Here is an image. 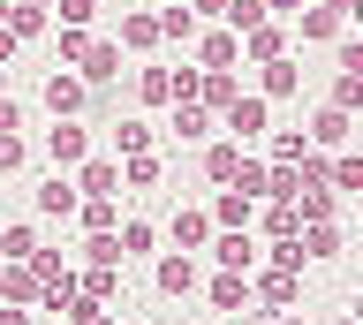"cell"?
<instances>
[{
	"label": "cell",
	"mask_w": 363,
	"mask_h": 325,
	"mask_svg": "<svg viewBox=\"0 0 363 325\" xmlns=\"http://www.w3.org/2000/svg\"><path fill=\"white\" fill-rule=\"evenodd\" d=\"M45 152H53V166H76L91 152V137L76 129V121H53V129H45Z\"/></svg>",
	"instance_id": "obj_1"
},
{
	"label": "cell",
	"mask_w": 363,
	"mask_h": 325,
	"mask_svg": "<svg viewBox=\"0 0 363 325\" xmlns=\"http://www.w3.org/2000/svg\"><path fill=\"white\" fill-rule=\"evenodd\" d=\"M106 76H121V46L113 38H91L84 46V84H106Z\"/></svg>",
	"instance_id": "obj_2"
},
{
	"label": "cell",
	"mask_w": 363,
	"mask_h": 325,
	"mask_svg": "<svg viewBox=\"0 0 363 325\" xmlns=\"http://www.w3.org/2000/svg\"><path fill=\"white\" fill-rule=\"evenodd\" d=\"M280 46H288V30L272 23V16H265V23H257V30L242 38V53H250V61H280Z\"/></svg>",
	"instance_id": "obj_3"
},
{
	"label": "cell",
	"mask_w": 363,
	"mask_h": 325,
	"mask_svg": "<svg viewBox=\"0 0 363 325\" xmlns=\"http://www.w3.org/2000/svg\"><path fill=\"white\" fill-rule=\"evenodd\" d=\"M45 106L53 114H76L84 106V76H45Z\"/></svg>",
	"instance_id": "obj_4"
},
{
	"label": "cell",
	"mask_w": 363,
	"mask_h": 325,
	"mask_svg": "<svg viewBox=\"0 0 363 325\" xmlns=\"http://www.w3.org/2000/svg\"><path fill=\"white\" fill-rule=\"evenodd\" d=\"M227 129H235V137H257V129H265V98H257V91L235 98V106H227Z\"/></svg>",
	"instance_id": "obj_5"
},
{
	"label": "cell",
	"mask_w": 363,
	"mask_h": 325,
	"mask_svg": "<svg viewBox=\"0 0 363 325\" xmlns=\"http://www.w3.org/2000/svg\"><path fill=\"white\" fill-rule=\"evenodd\" d=\"M235 53H242V38H235V30H212V38H204V69L227 76V69H235Z\"/></svg>",
	"instance_id": "obj_6"
},
{
	"label": "cell",
	"mask_w": 363,
	"mask_h": 325,
	"mask_svg": "<svg viewBox=\"0 0 363 325\" xmlns=\"http://www.w3.org/2000/svg\"><path fill=\"white\" fill-rule=\"evenodd\" d=\"M212 250H220V265H227V273H250V257H257V242H250V234H220Z\"/></svg>",
	"instance_id": "obj_7"
},
{
	"label": "cell",
	"mask_w": 363,
	"mask_h": 325,
	"mask_svg": "<svg viewBox=\"0 0 363 325\" xmlns=\"http://www.w3.org/2000/svg\"><path fill=\"white\" fill-rule=\"evenodd\" d=\"M212 219H220L227 234H242V227H250V197H242V189H227L220 205H212Z\"/></svg>",
	"instance_id": "obj_8"
},
{
	"label": "cell",
	"mask_w": 363,
	"mask_h": 325,
	"mask_svg": "<svg viewBox=\"0 0 363 325\" xmlns=\"http://www.w3.org/2000/svg\"><path fill=\"white\" fill-rule=\"evenodd\" d=\"M38 212H45V219H61V212H76V182H61V174H53V182L38 189Z\"/></svg>",
	"instance_id": "obj_9"
},
{
	"label": "cell",
	"mask_w": 363,
	"mask_h": 325,
	"mask_svg": "<svg viewBox=\"0 0 363 325\" xmlns=\"http://www.w3.org/2000/svg\"><path fill=\"white\" fill-rule=\"evenodd\" d=\"M159 287H167V295H189V287H197V265H189V257H167V265H159Z\"/></svg>",
	"instance_id": "obj_10"
},
{
	"label": "cell",
	"mask_w": 363,
	"mask_h": 325,
	"mask_svg": "<svg viewBox=\"0 0 363 325\" xmlns=\"http://www.w3.org/2000/svg\"><path fill=\"white\" fill-rule=\"evenodd\" d=\"M340 23H348L340 8H303V38H340Z\"/></svg>",
	"instance_id": "obj_11"
},
{
	"label": "cell",
	"mask_w": 363,
	"mask_h": 325,
	"mask_svg": "<svg viewBox=\"0 0 363 325\" xmlns=\"http://www.w3.org/2000/svg\"><path fill=\"white\" fill-rule=\"evenodd\" d=\"M113 182H121V166H113V159H91L76 189H91V197H113Z\"/></svg>",
	"instance_id": "obj_12"
},
{
	"label": "cell",
	"mask_w": 363,
	"mask_h": 325,
	"mask_svg": "<svg viewBox=\"0 0 363 325\" xmlns=\"http://www.w3.org/2000/svg\"><path fill=\"white\" fill-rule=\"evenodd\" d=\"M0 250H8V265H30V257H38V234H30V227H8V234H0Z\"/></svg>",
	"instance_id": "obj_13"
},
{
	"label": "cell",
	"mask_w": 363,
	"mask_h": 325,
	"mask_svg": "<svg viewBox=\"0 0 363 325\" xmlns=\"http://www.w3.org/2000/svg\"><path fill=\"white\" fill-rule=\"evenodd\" d=\"M121 46H159V16H121Z\"/></svg>",
	"instance_id": "obj_14"
},
{
	"label": "cell",
	"mask_w": 363,
	"mask_h": 325,
	"mask_svg": "<svg viewBox=\"0 0 363 325\" xmlns=\"http://www.w3.org/2000/svg\"><path fill=\"white\" fill-rule=\"evenodd\" d=\"M204 234H212L204 212H174V250H189V242H204Z\"/></svg>",
	"instance_id": "obj_15"
},
{
	"label": "cell",
	"mask_w": 363,
	"mask_h": 325,
	"mask_svg": "<svg viewBox=\"0 0 363 325\" xmlns=\"http://www.w3.org/2000/svg\"><path fill=\"white\" fill-rule=\"evenodd\" d=\"M113 144H121L129 159H144V152H152V129H144V121H121V129H113Z\"/></svg>",
	"instance_id": "obj_16"
},
{
	"label": "cell",
	"mask_w": 363,
	"mask_h": 325,
	"mask_svg": "<svg viewBox=\"0 0 363 325\" xmlns=\"http://www.w3.org/2000/svg\"><path fill=\"white\" fill-rule=\"evenodd\" d=\"M235 166H242V152H235V144H212V159H204V174H212V182H235Z\"/></svg>",
	"instance_id": "obj_17"
},
{
	"label": "cell",
	"mask_w": 363,
	"mask_h": 325,
	"mask_svg": "<svg viewBox=\"0 0 363 325\" xmlns=\"http://www.w3.org/2000/svg\"><path fill=\"white\" fill-rule=\"evenodd\" d=\"M8 30H16V38H38V30H45V8H16V0H8Z\"/></svg>",
	"instance_id": "obj_18"
},
{
	"label": "cell",
	"mask_w": 363,
	"mask_h": 325,
	"mask_svg": "<svg viewBox=\"0 0 363 325\" xmlns=\"http://www.w3.org/2000/svg\"><path fill=\"white\" fill-rule=\"evenodd\" d=\"M257 295H265V302H295V273H288V265L265 273V280H257Z\"/></svg>",
	"instance_id": "obj_19"
},
{
	"label": "cell",
	"mask_w": 363,
	"mask_h": 325,
	"mask_svg": "<svg viewBox=\"0 0 363 325\" xmlns=\"http://www.w3.org/2000/svg\"><path fill=\"white\" fill-rule=\"evenodd\" d=\"M295 91V69H288V61H265V91H257V98H288Z\"/></svg>",
	"instance_id": "obj_20"
},
{
	"label": "cell",
	"mask_w": 363,
	"mask_h": 325,
	"mask_svg": "<svg viewBox=\"0 0 363 325\" xmlns=\"http://www.w3.org/2000/svg\"><path fill=\"white\" fill-rule=\"evenodd\" d=\"M174 129L182 137H212V114H204V106H174Z\"/></svg>",
	"instance_id": "obj_21"
},
{
	"label": "cell",
	"mask_w": 363,
	"mask_h": 325,
	"mask_svg": "<svg viewBox=\"0 0 363 325\" xmlns=\"http://www.w3.org/2000/svg\"><path fill=\"white\" fill-rule=\"evenodd\" d=\"M136 91L152 98V106H159V98H174V69H144V84H136Z\"/></svg>",
	"instance_id": "obj_22"
},
{
	"label": "cell",
	"mask_w": 363,
	"mask_h": 325,
	"mask_svg": "<svg viewBox=\"0 0 363 325\" xmlns=\"http://www.w3.org/2000/svg\"><path fill=\"white\" fill-rule=\"evenodd\" d=\"M311 137H318V144H340V137H348V114H340V106H325V114H318V129H311Z\"/></svg>",
	"instance_id": "obj_23"
},
{
	"label": "cell",
	"mask_w": 363,
	"mask_h": 325,
	"mask_svg": "<svg viewBox=\"0 0 363 325\" xmlns=\"http://www.w3.org/2000/svg\"><path fill=\"white\" fill-rule=\"evenodd\" d=\"M333 250H340V234H333V227H325V219H318V227H311V234H303V257H333Z\"/></svg>",
	"instance_id": "obj_24"
},
{
	"label": "cell",
	"mask_w": 363,
	"mask_h": 325,
	"mask_svg": "<svg viewBox=\"0 0 363 325\" xmlns=\"http://www.w3.org/2000/svg\"><path fill=\"white\" fill-rule=\"evenodd\" d=\"M53 8H61V23H68V30H84L91 16H99V0H53Z\"/></svg>",
	"instance_id": "obj_25"
},
{
	"label": "cell",
	"mask_w": 363,
	"mask_h": 325,
	"mask_svg": "<svg viewBox=\"0 0 363 325\" xmlns=\"http://www.w3.org/2000/svg\"><path fill=\"white\" fill-rule=\"evenodd\" d=\"M189 30H197L189 8H167V16H159V38H189Z\"/></svg>",
	"instance_id": "obj_26"
},
{
	"label": "cell",
	"mask_w": 363,
	"mask_h": 325,
	"mask_svg": "<svg viewBox=\"0 0 363 325\" xmlns=\"http://www.w3.org/2000/svg\"><path fill=\"white\" fill-rule=\"evenodd\" d=\"M84 257H91V265H121V234H91Z\"/></svg>",
	"instance_id": "obj_27"
},
{
	"label": "cell",
	"mask_w": 363,
	"mask_h": 325,
	"mask_svg": "<svg viewBox=\"0 0 363 325\" xmlns=\"http://www.w3.org/2000/svg\"><path fill=\"white\" fill-rule=\"evenodd\" d=\"M212 302H220V310H235V302H242V280L220 273V280H212Z\"/></svg>",
	"instance_id": "obj_28"
},
{
	"label": "cell",
	"mask_w": 363,
	"mask_h": 325,
	"mask_svg": "<svg viewBox=\"0 0 363 325\" xmlns=\"http://www.w3.org/2000/svg\"><path fill=\"white\" fill-rule=\"evenodd\" d=\"M333 106H340V114H348V106H363V76H340V84H333Z\"/></svg>",
	"instance_id": "obj_29"
},
{
	"label": "cell",
	"mask_w": 363,
	"mask_h": 325,
	"mask_svg": "<svg viewBox=\"0 0 363 325\" xmlns=\"http://www.w3.org/2000/svg\"><path fill=\"white\" fill-rule=\"evenodd\" d=\"M84 219H91V234H106V227H113V197H91Z\"/></svg>",
	"instance_id": "obj_30"
},
{
	"label": "cell",
	"mask_w": 363,
	"mask_h": 325,
	"mask_svg": "<svg viewBox=\"0 0 363 325\" xmlns=\"http://www.w3.org/2000/svg\"><path fill=\"white\" fill-rule=\"evenodd\" d=\"M333 189H356V197H363V159H340L333 166Z\"/></svg>",
	"instance_id": "obj_31"
},
{
	"label": "cell",
	"mask_w": 363,
	"mask_h": 325,
	"mask_svg": "<svg viewBox=\"0 0 363 325\" xmlns=\"http://www.w3.org/2000/svg\"><path fill=\"white\" fill-rule=\"evenodd\" d=\"M129 250H152V227H144V219H129V227H121V257Z\"/></svg>",
	"instance_id": "obj_32"
},
{
	"label": "cell",
	"mask_w": 363,
	"mask_h": 325,
	"mask_svg": "<svg viewBox=\"0 0 363 325\" xmlns=\"http://www.w3.org/2000/svg\"><path fill=\"white\" fill-rule=\"evenodd\" d=\"M8 166H23V137L16 129H0V174H8Z\"/></svg>",
	"instance_id": "obj_33"
},
{
	"label": "cell",
	"mask_w": 363,
	"mask_h": 325,
	"mask_svg": "<svg viewBox=\"0 0 363 325\" xmlns=\"http://www.w3.org/2000/svg\"><path fill=\"white\" fill-rule=\"evenodd\" d=\"M340 69H348V76H363V38H340Z\"/></svg>",
	"instance_id": "obj_34"
},
{
	"label": "cell",
	"mask_w": 363,
	"mask_h": 325,
	"mask_svg": "<svg viewBox=\"0 0 363 325\" xmlns=\"http://www.w3.org/2000/svg\"><path fill=\"white\" fill-rule=\"evenodd\" d=\"M295 8H303V0H265V16H295Z\"/></svg>",
	"instance_id": "obj_35"
},
{
	"label": "cell",
	"mask_w": 363,
	"mask_h": 325,
	"mask_svg": "<svg viewBox=\"0 0 363 325\" xmlns=\"http://www.w3.org/2000/svg\"><path fill=\"white\" fill-rule=\"evenodd\" d=\"M197 8H204V16H227V8H235V0H197Z\"/></svg>",
	"instance_id": "obj_36"
},
{
	"label": "cell",
	"mask_w": 363,
	"mask_h": 325,
	"mask_svg": "<svg viewBox=\"0 0 363 325\" xmlns=\"http://www.w3.org/2000/svg\"><path fill=\"white\" fill-rule=\"evenodd\" d=\"M16 8H53V0H16Z\"/></svg>",
	"instance_id": "obj_37"
},
{
	"label": "cell",
	"mask_w": 363,
	"mask_h": 325,
	"mask_svg": "<svg viewBox=\"0 0 363 325\" xmlns=\"http://www.w3.org/2000/svg\"><path fill=\"white\" fill-rule=\"evenodd\" d=\"M356 325H363V295H356Z\"/></svg>",
	"instance_id": "obj_38"
},
{
	"label": "cell",
	"mask_w": 363,
	"mask_h": 325,
	"mask_svg": "<svg viewBox=\"0 0 363 325\" xmlns=\"http://www.w3.org/2000/svg\"><path fill=\"white\" fill-rule=\"evenodd\" d=\"M0 273H8V265H0Z\"/></svg>",
	"instance_id": "obj_39"
},
{
	"label": "cell",
	"mask_w": 363,
	"mask_h": 325,
	"mask_svg": "<svg viewBox=\"0 0 363 325\" xmlns=\"http://www.w3.org/2000/svg\"><path fill=\"white\" fill-rule=\"evenodd\" d=\"M348 325H356V318H348Z\"/></svg>",
	"instance_id": "obj_40"
},
{
	"label": "cell",
	"mask_w": 363,
	"mask_h": 325,
	"mask_svg": "<svg viewBox=\"0 0 363 325\" xmlns=\"http://www.w3.org/2000/svg\"><path fill=\"white\" fill-rule=\"evenodd\" d=\"M356 23H363V16H356Z\"/></svg>",
	"instance_id": "obj_41"
},
{
	"label": "cell",
	"mask_w": 363,
	"mask_h": 325,
	"mask_svg": "<svg viewBox=\"0 0 363 325\" xmlns=\"http://www.w3.org/2000/svg\"><path fill=\"white\" fill-rule=\"evenodd\" d=\"M0 234H8V227H0Z\"/></svg>",
	"instance_id": "obj_42"
}]
</instances>
